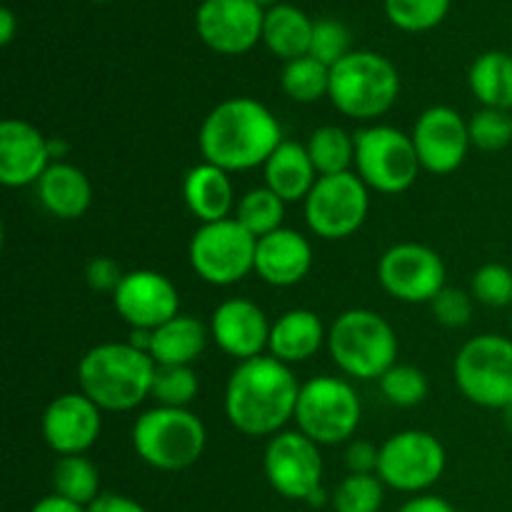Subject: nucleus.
Wrapping results in <instances>:
<instances>
[{"label":"nucleus","mask_w":512,"mask_h":512,"mask_svg":"<svg viewBox=\"0 0 512 512\" xmlns=\"http://www.w3.org/2000/svg\"><path fill=\"white\" fill-rule=\"evenodd\" d=\"M300 385L290 365L273 355L238 363L225 388V415L248 438H273L295 418Z\"/></svg>","instance_id":"1"},{"label":"nucleus","mask_w":512,"mask_h":512,"mask_svg":"<svg viewBox=\"0 0 512 512\" xmlns=\"http://www.w3.org/2000/svg\"><path fill=\"white\" fill-rule=\"evenodd\" d=\"M280 143L283 128L278 118L255 98H228L215 105L198 135L205 163L218 165L225 173L260 168Z\"/></svg>","instance_id":"2"},{"label":"nucleus","mask_w":512,"mask_h":512,"mask_svg":"<svg viewBox=\"0 0 512 512\" xmlns=\"http://www.w3.org/2000/svg\"><path fill=\"white\" fill-rule=\"evenodd\" d=\"M155 360L130 343H100L80 358V393L100 410L125 413L150 398Z\"/></svg>","instance_id":"3"},{"label":"nucleus","mask_w":512,"mask_h":512,"mask_svg":"<svg viewBox=\"0 0 512 512\" xmlns=\"http://www.w3.org/2000/svg\"><path fill=\"white\" fill-rule=\"evenodd\" d=\"M328 353L348 378L380 380L398 363V338L383 315L353 308L330 325Z\"/></svg>","instance_id":"4"},{"label":"nucleus","mask_w":512,"mask_h":512,"mask_svg":"<svg viewBox=\"0 0 512 512\" xmlns=\"http://www.w3.org/2000/svg\"><path fill=\"white\" fill-rule=\"evenodd\" d=\"M400 95L398 68L370 50H350L330 68L328 98L348 118L375 120L388 113Z\"/></svg>","instance_id":"5"},{"label":"nucleus","mask_w":512,"mask_h":512,"mask_svg":"<svg viewBox=\"0 0 512 512\" xmlns=\"http://www.w3.org/2000/svg\"><path fill=\"white\" fill-rule=\"evenodd\" d=\"M208 433L203 420L188 408H150L133 425V448L150 468L175 473L198 463Z\"/></svg>","instance_id":"6"},{"label":"nucleus","mask_w":512,"mask_h":512,"mask_svg":"<svg viewBox=\"0 0 512 512\" xmlns=\"http://www.w3.org/2000/svg\"><path fill=\"white\" fill-rule=\"evenodd\" d=\"M363 415L358 393L343 378L320 375L300 385L298 405H295V423L303 435L313 443L340 445L355 435Z\"/></svg>","instance_id":"7"},{"label":"nucleus","mask_w":512,"mask_h":512,"mask_svg":"<svg viewBox=\"0 0 512 512\" xmlns=\"http://www.w3.org/2000/svg\"><path fill=\"white\" fill-rule=\"evenodd\" d=\"M453 378L460 393L480 408L503 410L512 403V338L478 335L458 350Z\"/></svg>","instance_id":"8"},{"label":"nucleus","mask_w":512,"mask_h":512,"mask_svg":"<svg viewBox=\"0 0 512 512\" xmlns=\"http://www.w3.org/2000/svg\"><path fill=\"white\" fill-rule=\"evenodd\" d=\"M355 170L360 180L378 193H405L420 173L413 138L393 125L360 128L355 133Z\"/></svg>","instance_id":"9"},{"label":"nucleus","mask_w":512,"mask_h":512,"mask_svg":"<svg viewBox=\"0 0 512 512\" xmlns=\"http://www.w3.org/2000/svg\"><path fill=\"white\" fill-rule=\"evenodd\" d=\"M258 238L248 233L235 218L203 223L188 245V260L195 275L210 285H235L255 270Z\"/></svg>","instance_id":"10"},{"label":"nucleus","mask_w":512,"mask_h":512,"mask_svg":"<svg viewBox=\"0 0 512 512\" xmlns=\"http://www.w3.org/2000/svg\"><path fill=\"white\" fill-rule=\"evenodd\" d=\"M263 470L268 483L278 495L288 500H300L313 508L325 505L323 485V458L320 445L313 443L300 430H288L270 438L265 448Z\"/></svg>","instance_id":"11"},{"label":"nucleus","mask_w":512,"mask_h":512,"mask_svg":"<svg viewBox=\"0 0 512 512\" xmlns=\"http://www.w3.org/2000/svg\"><path fill=\"white\" fill-rule=\"evenodd\" d=\"M305 203L308 228L323 240H343L358 233L370 210L368 185L358 173L320 175Z\"/></svg>","instance_id":"12"},{"label":"nucleus","mask_w":512,"mask_h":512,"mask_svg":"<svg viewBox=\"0 0 512 512\" xmlns=\"http://www.w3.org/2000/svg\"><path fill=\"white\" fill-rule=\"evenodd\" d=\"M445 463V448L433 433L403 430L380 445L378 478L400 493H420L438 483Z\"/></svg>","instance_id":"13"},{"label":"nucleus","mask_w":512,"mask_h":512,"mask_svg":"<svg viewBox=\"0 0 512 512\" xmlns=\"http://www.w3.org/2000/svg\"><path fill=\"white\" fill-rule=\"evenodd\" d=\"M378 280L400 303H430L445 288V263L428 245L398 243L380 258Z\"/></svg>","instance_id":"14"},{"label":"nucleus","mask_w":512,"mask_h":512,"mask_svg":"<svg viewBox=\"0 0 512 512\" xmlns=\"http://www.w3.org/2000/svg\"><path fill=\"white\" fill-rule=\"evenodd\" d=\"M420 168L433 175H450L463 165L470 150L468 123L458 110L433 105L415 120L410 133Z\"/></svg>","instance_id":"15"},{"label":"nucleus","mask_w":512,"mask_h":512,"mask_svg":"<svg viewBox=\"0 0 512 512\" xmlns=\"http://www.w3.org/2000/svg\"><path fill=\"white\" fill-rule=\"evenodd\" d=\"M265 13L253 0H205L195 15L198 35L208 48L240 55L263 38Z\"/></svg>","instance_id":"16"},{"label":"nucleus","mask_w":512,"mask_h":512,"mask_svg":"<svg viewBox=\"0 0 512 512\" xmlns=\"http://www.w3.org/2000/svg\"><path fill=\"white\" fill-rule=\"evenodd\" d=\"M120 318L138 330H155L180 315V295L173 280L158 270H133L113 293Z\"/></svg>","instance_id":"17"},{"label":"nucleus","mask_w":512,"mask_h":512,"mask_svg":"<svg viewBox=\"0 0 512 512\" xmlns=\"http://www.w3.org/2000/svg\"><path fill=\"white\" fill-rule=\"evenodd\" d=\"M103 410L83 393H65L55 398L53 403L45 408L43 423V438L50 450L65 458V455H85L100 438V428H103Z\"/></svg>","instance_id":"18"},{"label":"nucleus","mask_w":512,"mask_h":512,"mask_svg":"<svg viewBox=\"0 0 512 512\" xmlns=\"http://www.w3.org/2000/svg\"><path fill=\"white\" fill-rule=\"evenodd\" d=\"M270 328L273 325L268 323V315L260 310V305L245 298L225 300L210 318V338L225 355L238 358L240 363L265 355L270 343Z\"/></svg>","instance_id":"19"},{"label":"nucleus","mask_w":512,"mask_h":512,"mask_svg":"<svg viewBox=\"0 0 512 512\" xmlns=\"http://www.w3.org/2000/svg\"><path fill=\"white\" fill-rule=\"evenodd\" d=\"M45 138L33 123L5 118L0 123V183L5 188H25L43 178L53 165Z\"/></svg>","instance_id":"20"},{"label":"nucleus","mask_w":512,"mask_h":512,"mask_svg":"<svg viewBox=\"0 0 512 512\" xmlns=\"http://www.w3.org/2000/svg\"><path fill=\"white\" fill-rule=\"evenodd\" d=\"M313 268V248L308 238L293 228H280L258 240L255 273L275 288H290L308 278Z\"/></svg>","instance_id":"21"},{"label":"nucleus","mask_w":512,"mask_h":512,"mask_svg":"<svg viewBox=\"0 0 512 512\" xmlns=\"http://www.w3.org/2000/svg\"><path fill=\"white\" fill-rule=\"evenodd\" d=\"M323 345H328V333L323 320L313 310H288L270 328L268 353L285 365L305 363L318 355Z\"/></svg>","instance_id":"22"},{"label":"nucleus","mask_w":512,"mask_h":512,"mask_svg":"<svg viewBox=\"0 0 512 512\" xmlns=\"http://www.w3.org/2000/svg\"><path fill=\"white\" fill-rule=\"evenodd\" d=\"M265 185L273 190L278 198L285 203H298L305 200L318 183V170H315L313 160H310L308 148L295 140H283L270 155L268 163L263 165Z\"/></svg>","instance_id":"23"},{"label":"nucleus","mask_w":512,"mask_h":512,"mask_svg":"<svg viewBox=\"0 0 512 512\" xmlns=\"http://www.w3.org/2000/svg\"><path fill=\"white\" fill-rule=\"evenodd\" d=\"M233 183L230 173L210 163H200L183 178V200L190 213L203 223H218L230 218L233 210Z\"/></svg>","instance_id":"24"},{"label":"nucleus","mask_w":512,"mask_h":512,"mask_svg":"<svg viewBox=\"0 0 512 512\" xmlns=\"http://www.w3.org/2000/svg\"><path fill=\"white\" fill-rule=\"evenodd\" d=\"M35 185H38L40 205L60 220H75L85 215L90 200H93L88 175L75 165L60 163V160L50 165Z\"/></svg>","instance_id":"25"},{"label":"nucleus","mask_w":512,"mask_h":512,"mask_svg":"<svg viewBox=\"0 0 512 512\" xmlns=\"http://www.w3.org/2000/svg\"><path fill=\"white\" fill-rule=\"evenodd\" d=\"M208 345V328L193 315H175L153 330L150 358L155 365H193Z\"/></svg>","instance_id":"26"},{"label":"nucleus","mask_w":512,"mask_h":512,"mask_svg":"<svg viewBox=\"0 0 512 512\" xmlns=\"http://www.w3.org/2000/svg\"><path fill=\"white\" fill-rule=\"evenodd\" d=\"M310 38H313V20L295 5H275L265 13V45L270 48V53L283 58L285 63L308 55Z\"/></svg>","instance_id":"27"},{"label":"nucleus","mask_w":512,"mask_h":512,"mask_svg":"<svg viewBox=\"0 0 512 512\" xmlns=\"http://www.w3.org/2000/svg\"><path fill=\"white\" fill-rule=\"evenodd\" d=\"M470 93L483 108L512 113V55L503 50H488L478 55L468 73Z\"/></svg>","instance_id":"28"},{"label":"nucleus","mask_w":512,"mask_h":512,"mask_svg":"<svg viewBox=\"0 0 512 512\" xmlns=\"http://www.w3.org/2000/svg\"><path fill=\"white\" fill-rule=\"evenodd\" d=\"M305 148L318 175L348 173L350 165H355V135L340 125H323L313 130Z\"/></svg>","instance_id":"29"},{"label":"nucleus","mask_w":512,"mask_h":512,"mask_svg":"<svg viewBox=\"0 0 512 512\" xmlns=\"http://www.w3.org/2000/svg\"><path fill=\"white\" fill-rule=\"evenodd\" d=\"M55 495L88 508L100 495V473L85 455H65L53 470Z\"/></svg>","instance_id":"30"},{"label":"nucleus","mask_w":512,"mask_h":512,"mask_svg":"<svg viewBox=\"0 0 512 512\" xmlns=\"http://www.w3.org/2000/svg\"><path fill=\"white\" fill-rule=\"evenodd\" d=\"M285 200L278 198L268 185L263 188H253L240 198V203L235 205L233 218L248 230L253 238H265V235L275 233V230L283 228L285 218Z\"/></svg>","instance_id":"31"},{"label":"nucleus","mask_w":512,"mask_h":512,"mask_svg":"<svg viewBox=\"0 0 512 512\" xmlns=\"http://www.w3.org/2000/svg\"><path fill=\"white\" fill-rule=\"evenodd\" d=\"M280 85L295 103H318L330 90V68L310 55H303L285 63Z\"/></svg>","instance_id":"32"},{"label":"nucleus","mask_w":512,"mask_h":512,"mask_svg":"<svg viewBox=\"0 0 512 512\" xmlns=\"http://www.w3.org/2000/svg\"><path fill=\"white\" fill-rule=\"evenodd\" d=\"M198 375L190 365H158L150 398L163 408H188L198 398Z\"/></svg>","instance_id":"33"},{"label":"nucleus","mask_w":512,"mask_h":512,"mask_svg":"<svg viewBox=\"0 0 512 512\" xmlns=\"http://www.w3.org/2000/svg\"><path fill=\"white\" fill-rule=\"evenodd\" d=\"M450 0H385L390 23L408 33H423L443 23Z\"/></svg>","instance_id":"34"},{"label":"nucleus","mask_w":512,"mask_h":512,"mask_svg":"<svg viewBox=\"0 0 512 512\" xmlns=\"http://www.w3.org/2000/svg\"><path fill=\"white\" fill-rule=\"evenodd\" d=\"M380 390H383L385 400L395 408H415L423 403L430 393L428 378L420 368L405 363H395L388 373L380 378Z\"/></svg>","instance_id":"35"},{"label":"nucleus","mask_w":512,"mask_h":512,"mask_svg":"<svg viewBox=\"0 0 512 512\" xmlns=\"http://www.w3.org/2000/svg\"><path fill=\"white\" fill-rule=\"evenodd\" d=\"M383 480L378 475L350 473L333 493L335 512H378L383 508Z\"/></svg>","instance_id":"36"},{"label":"nucleus","mask_w":512,"mask_h":512,"mask_svg":"<svg viewBox=\"0 0 512 512\" xmlns=\"http://www.w3.org/2000/svg\"><path fill=\"white\" fill-rule=\"evenodd\" d=\"M470 145L485 153H498L512 143V113L508 110L480 108L468 120Z\"/></svg>","instance_id":"37"},{"label":"nucleus","mask_w":512,"mask_h":512,"mask_svg":"<svg viewBox=\"0 0 512 512\" xmlns=\"http://www.w3.org/2000/svg\"><path fill=\"white\" fill-rule=\"evenodd\" d=\"M470 295L485 308H512V270L503 263H488L473 275Z\"/></svg>","instance_id":"38"},{"label":"nucleus","mask_w":512,"mask_h":512,"mask_svg":"<svg viewBox=\"0 0 512 512\" xmlns=\"http://www.w3.org/2000/svg\"><path fill=\"white\" fill-rule=\"evenodd\" d=\"M350 53V33L343 23L333 18L313 20V38H310V58L320 60L333 68L335 63Z\"/></svg>","instance_id":"39"},{"label":"nucleus","mask_w":512,"mask_h":512,"mask_svg":"<svg viewBox=\"0 0 512 512\" xmlns=\"http://www.w3.org/2000/svg\"><path fill=\"white\" fill-rule=\"evenodd\" d=\"M473 295L465 293L460 288H448L445 285L433 300H430V310H433L435 320L445 328H463L473 318Z\"/></svg>","instance_id":"40"},{"label":"nucleus","mask_w":512,"mask_h":512,"mask_svg":"<svg viewBox=\"0 0 512 512\" xmlns=\"http://www.w3.org/2000/svg\"><path fill=\"white\" fill-rule=\"evenodd\" d=\"M123 278L125 270L120 268L118 260L108 258V255H98V258L90 260L88 268H85V280H88L90 288L98 290V293H115L118 285L123 283Z\"/></svg>","instance_id":"41"},{"label":"nucleus","mask_w":512,"mask_h":512,"mask_svg":"<svg viewBox=\"0 0 512 512\" xmlns=\"http://www.w3.org/2000/svg\"><path fill=\"white\" fill-rule=\"evenodd\" d=\"M380 450L368 440H353L345 450V465L355 475H378Z\"/></svg>","instance_id":"42"},{"label":"nucleus","mask_w":512,"mask_h":512,"mask_svg":"<svg viewBox=\"0 0 512 512\" xmlns=\"http://www.w3.org/2000/svg\"><path fill=\"white\" fill-rule=\"evenodd\" d=\"M88 512H148L133 498H125L118 493H103L98 500L88 505Z\"/></svg>","instance_id":"43"},{"label":"nucleus","mask_w":512,"mask_h":512,"mask_svg":"<svg viewBox=\"0 0 512 512\" xmlns=\"http://www.w3.org/2000/svg\"><path fill=\"white\" fill-rule=\"evenodd\" d=\"M398 512H455V508L438 495H420V498L408 500Z\"/></svg>","instance_id":"44"},{"label":"nucleus","mask_w":512,"mask_h":512,"mask_svg":"<svg viewBox=\"0 0 512 512\" xmlns=\"http://www.w3.org/2000/svg\"><path fill=\"white\" fill-rule=\"evenodd\" d=\"M30 512H88V508H83V505L73 503V500H65V498H60V495L53 493V495H48V498L38 500Z\"/></svg>","instance_id":"45"},{"label":"nucleus","mask_w":512,"mask_h":512,"mask_svg":"<svg viewBox=\"0 0 512 512\" xmlns=\"http://www.w3.org/2000/svg\"><path fill=\"white\" fill-rule=\"evenodd\" d=\"M15 33V15L10 13V8L0 10V43L8 45L13 40Z\"/></svg>","instance_id":"46"},{"label":"nucleus","mask_w":512,"mask_h":512,"mask_svg":"<svg viewBox=\"0 0 512 512\" xmlns=\"http://www.w3.org/2000/svg\"><path fill=\"white\" fill-rule=\"evenodd\" d=\"M48 148H50V158H53L55 163H58V158H65V153H68V143H65V140L50 138Z\"/></svg>","instance_id":"47"},{"label":"nucleus","mask_w":512,"mask_h":512,"mask_svg":"<svg viewBox=\"0 0 512 512\" xmlns=\"http://www.w3.org/2000/svg\"><path fill=\"white\" fill-rule=\"evenodd\" d=\"M500 413H503V423H505V428H508L510 433H512V403L508 405V408L500 410Z\"/></svg>","instance_id":"48"},{"label":"nucleus","mask_w":512,"mask_h":512,"mask_svg":"<svg viewBox=\"0 0 512 512\" xmlns=\"http://www.w3.org/2000/svg\"><path fill=\"white\" fill-rule=\"evenodd\" d=\"M253 3H258L260 8H265V5H273L275 8V5H278V0H253Z\"/></svg>","instance_id":"49"},{"label":"nucleus","mask_w":512,"mask_h":512,"mask_svg":"<svg viewBox=\"0 0 512 512\" xmlns=\"http://www.w3.org/2000/svg\"><path fill=\"white\" fill-rule=\"evenodd\" d=\"M510 330H512V313H510Z\"/></svg>","instance_id":"50"},{"label":"nucleus","mask_w":512,"mask_h":512,"mask_svg":"<svg viewBox=\"0 0 512 512\" xmlns=\"http://www.w3.org/2000/svg\"><path fill=\"white\" fill-rule=\"evenodd\" d=\"M95 3H105V0H95Z\"/></svg>","instance_id":"51"}]
</instances>
